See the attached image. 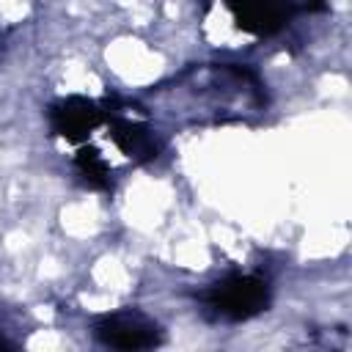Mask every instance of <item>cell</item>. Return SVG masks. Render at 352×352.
Returning a JSON list of instances; mask_svg holds the SVG:
<instances>
[{
    "label": "cell",
    "instance_id": "obj_1",
    "mask_svg": "<svg viewBox=\"0 0 352 352\" xmlns=\"http://www.w3.org/2000/svg\"><path fill=\"white\" fill-rule=\"evenodd\" d=\"M206 308L226 319V322H245L267 311L270 305V283L261 275L250 272H231L220 280H214L204 292Z\"/></svg>",
    "mask_w": 352,
    "mask_h": 352
},
{
    "label": "cell",
    "instance_id": "obj_2",
    "mask_svg": "<svg viewBox=\"0 0 352 352\" xmlns=\"http://www.w3.org/2000/svg\"><path fill=\"white\" fill-rule=\"evenodd\" d=\"M94 333L102 344L116 346V349H151L162 344V333L157 322H151L148 316L138 311L107 314L96 322Z\"/></svg>",
    "mask_w": 352,
    "mask_h": 352
},
{
    "label": "cell",
    "instance_id": "obj_3",
    "mask_svg": "<svg viewBox=\"0 0 352 352\" xmlns=\"http://www.w3.org/2000/svg\"><path fill=\"white\" fill-rule=\"evenodd\" d=\"M102 121H104V110L96 102L82 99V96H69V99H60L50 107L52 132L69 143L85 140Z\"/></svg>",
    "mask_w": 352,
    "mask_h": 352
},
{
    "label": "cell",
    "instance_id": "obj_4",
    "mask_svg": "<svg viewBox=\"0 0 352 352\" xmlns=\"http://www.w3.org/2000/svg\"><path fill=\"white\" fill-rule=\"evenodd\" d=\"M226 6L234 14L236 28L250 36L278 33L292 14L289 0H226Z\"/></svg>",
    "mask_w": 352,
    "mask_h": 352
},
{
    "label": "cell",
    "instance_id": "obj_5",
    "mask_svg": "<svg viewBox=\"0 0 352 352\" xmlns=\"http://www.w3.org/2000/svg\"><path fill=\"white\" fill-rule=\"evenodd\" d=\"M107 138L118 146V151L135 162H151L160 151L157 140H154V132L140 124V121H132V118H124V116H113L110 118V132Z\"/></svg>",
    "mask_w": 352,
    "mask_h": 352
},
{
    "label": "cell",
    "instance_id": "obj_6",
    "mask_svg": "<svg viewBox=\"0 0 352 352\" xmlns=\"http://www.w3.org/2000/svg\"><path fill=\"white\" fill-rule=\"evenodd\" d=\"M74 165H77V170L85 179L88 187H94V190H107L110 187V165L96 148H80Z\"/></svg>",
    "mask_w": 352,
    "mask_h": 352
},
{
    "label": "cell",
    "instance_id": "obj_7",
    "mask_svg": "<svg viewBox=\"0 0 352 352\" xmlns=\"http://www.w3.org/2000/svg\"><path fill=\"white\" fill-rule=\"evenodd\" d=\"M0 349H11V344H8V341H3V338H0Z\"/></svg>",
    "mask_w": 352,
    "mask_h": 352
}]
</instances>
